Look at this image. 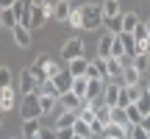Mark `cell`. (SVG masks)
Listing matches in <instances>:
<instances>
[{"label":"cell","mask_w":150,"mask_h":139,"mask_svg":"<svg viewBox=\"0 0 150 139\" xmlns=\"http://www.w3.org/2000/svg\"><path fill=\"white\" fill-rule=\"evenodd\" d=\"M100 25H103L100 6H95V3L81 6V28H83V31H95V28H100Z\"/></svg>","instance_id":"6da1fadb"},{"label":"cell","mask_w":150,"mask_h":139,"mask_svg":"<svg viewBox=\"0 0 150 139\" xmlns=\"http://www.w3.org/2000/svg\"><path fill=\"white\" fill-rule=\"evenodd\" d=\"M20 114H22V120H39V117H42L39 95H36V92H28V95H25V100H22V106H20Z\"/></svg>","instance_id":"7a4b0ae2"},{"label":"cell","mask_w":150,"mask_h":139,"mask_svg":"<svg viewBox=\"0 0 150 139\" xmlns=\"http://www.w3.org/2000/svg\"><path fill=\"white\" fill-rule=\"evenodd\" d=\"M78 56H83V39H70V42H64V48H61V59L70 61V59H78Z\"/></svg>","instance_id":"3957f363"},{"label":"cell","mask_w":150,"mask_h":139,"mask_svg":"<svg viewBox=\"0 0 150 139\" xmlns=\"http://www.w3.org/2000/svg\"><path fill=\"white\" fill-rule=\"evenodd\" d=\"M120 89H122V84H117L114 78H108V81H106V86H103V103H106V106H117Z\"/></svg>","instance_id":"277c9868"},{"label":"cell","mask_w":150,"mask_h":139,"mask_svg":"<svg viewBox=\"0 0 150 139\" xmlns=\"http://www.w3.org/2000/svg\"><path fill=\"white\" fill-rule=\"evenodd\" d=\"M103 86H106L103 78H89V81H86L83 100H100V97H103Z\"/></svg>","instance_id":"5b68a950"},{"label":"cell","mask_w":150,"mask_h":139,"mask_svg":"<svg viewBox=\"0 0 150 139\" xmlns=\"http://www.w3.org/2000/svg\"><path fill=\"white\" fill-rule=\"evenodd\" d=\"M86 78H103V81H108L106 59H100V56H97L95 61H89V64H86Z\"/></svg>","instance_id":"8992f818"},{"label":"cell","mask_w":150,"mask_h":139,"mask_svg":"<svg viewBox=\"0 0 150 139\" xmlns=\"http://www.w3.org/2000/svg\"><path fill=\"white\" fill-rule=\"evenodd\" d=\"M50 81H53V86H56V92H59V95H61V92H70V86H72V75L67 72V70H59Z\"/></svg>","instance_id":"52a82bcc"},{"label":"cell","mask_w":150,"mask_h":139,"mask_svg":"<svg viewBox=\"0 0 150 139\" xmlns=\"http://www.w3.org/2000/svg\"><path fill=\"white\" fill-rule=\"evenodd\" d=\"M59 103H61V109L78 111V109H81V103H83V97H78L75 92H61V95H59Z\"/></svg>","instance_id":"ba28073f"},{"label":"cell","mask_w":150,"mask_h":139,"mask_svg":"<svg viewBox=\"0 0 150 139\" xmlns=\"http://www.w3.org/2000/svg\"><path fill=\"white\" fill-rule=\"evenodd\" d=\"M11 33H14L17 48H31V28H25V25H14V28H11Z\"/></svg>","instance_id":"9c48e42d"},{"label":"cell","mask_w":150,"mask_h":139,"mask_svg":"<svg viewBox=\"0 0 150 139\" xmlns=\"http://www.w3.org/2000/svg\"><path fill=\"white\" fill-rule=\"evenodd\" d=\"M122 67H125V61H122V59L106 56V72H108V78H114V81H117L120 75H122Z\"/></svg>","instance_id":"30bf717a"},{"label":"cell","mask_w":150,"mask_h":139,"mask_svg":"<svg viewBox=\"0 0 150 139\" xmlns=\"http://www.w3.org/2000/svg\"><path fill=\"white\" fill-rule=\"evenodd\" d=\"M50 17H53V20H59V22H67V17H70V0H59V3H53Z\"/></svg>","instance_id":"8fae6325"},{"label":"cell","mask_w":150,"mask_h":139,"mask_svg":"<svg viewBox=\"0 0 150 139\" xmlns=\"http://www.w3.org/2000/svg\"><path fill=\"white\" fill-rule=\"evenodd\" d=\"M20 92H22V95H28V92H36V78L28 72V67L20 72Z\"/></svg>","instance_id":"7c38bea8"},{"label":"cell","mask_w":150,"mask_h":139,"mask_svg":"<svg viewBox=\"0 0 150 139\" xmlns=\"http://www.w3.org/2000/svg\"><path fill=\"white\" fill-rule=\"evenodd\" d=\"M67 64H70V70H67L70 75H86V64H89V59H86V56H78V59H70Z\"/></svg>","instance_id":"4fadbf2b"},{"label":"cell","mask_w":150,"mask_h":139,"mask_svg":"<svg viewBox=\"0 0 150 139\" xmlns=\"http://www.w3.org/2000/svg\"><path fill=\"white\" fill-rule=\"evenodd\" d=\"M78 111H70V109H61L59 111V120H56V128H72Z\"/></svg>","instance_id":"5bb4252c"},{"label":"cell","mask_w":150,"mask_h":139,"mask_svg":"<svg viewBox=\"0 0 150 139\" xmlns=\"http://www.w3.org/2000/svg\"><path fill=\"white\" fill-rule=\"evenodd\" d=\"M103 28L108 33H120L122 31V14H114V17H103Z\"/></svg>","instance_id":"9a60e30c"},{"label":"cell","mask_w":150,"mask_h":139,"mask_svg":"<svg viewBox=\"0 0 150 139\" xmlns=\"http://www.w3.org/2000/svg\"><path fill=\"white\" fill-rule=\"evenodd\" d=\"M111 123L122 125L125 131L131 128V123H128V114H125V109H122V106H111Z\"/></svg>","instance_id":"2e32d148"},{"label":"cell","mask_w":150,"mask_h":139,"mask_svg":"<svg viewBox=\"0 0 150 139\" xmlns=\"http://www.w3.org/2000/svg\"><path fill=\"white\" fill-rule=\"evenodd\" d=\"M8 109H14V89L6 86L0 89V111H8Z\"/></svg>","instance_id":"e0dca14e"},{"label":"cell","mask_w":150,"mask_h":139,"mask_svg":"<svg viewBox=\"0 0 150 139\" xmlns=\"http://www.w3.org/2000/svg\"><path fill=\"white\" fill-rule=\"evenodd\" d=\"M56 103H59V97H53V95H39V109H42V114H50V111H56Z\"/></svg>","instance_id":"ac0fdd59"},{"label":"cell","mask_w":150,"mask_h":139,"mask_svg":"<svg viewBox=\"0 0 150 139\" xmlns=\"http://www.w3.org/2000/svg\"><path fill=\"white\" fill-rule=\"evenodd\" d=\"M95 120L97 123H111V106H106V103H97L95 106Z\"/></svg>","instance_id":"d6986e66"},{"label":"cell","mask_w":150,"mask_h":139,"mask_svg":"<svg viewBox=\"0 0 150 139\" xmlns=\"http://www.w3.org/2000/svg\"><path fill=\"white\" fill-rule=\"evenodd\" d=\"M111 39H114V33H108V31L100 36V42H97V56H100V59L108 56V50H111Z\"/></svg>","instance_id":"ffe728a7"},{"label":"cell","mask_w":150,"mask_h":139,"mask_svg":"<svg viewBox=\"0 0 150 139\" xmlns=\"http://www.w3.org/2000/svg\"><path fill=\"white\" fill-rule=\"evenodd\" d=\"M120 78L125 81V84H139V78H142V72L136 70L134 64H128V67H122V75Z\"/></svg>","instance_id":"44dd1931"},{"label":"cell","mask_w":150,"mask_h":139,"mask_svg":"<svg viewBox=\"0 0 150 139\" xmlns=\"http://www.w3.org/2000/svg\"><path fill=\"white\" fill-rule=\"evenodd\" d=\"M39 128H42L39 120H25V123H22V136H25V139H36Z\"/></svg>","instance_id":"7402d4cb"},{"label":"cell","mask_w":150,"mask_h":139,"mask_svg":"<svg viewBox=\"0 0 150 139\" xmlns=\"http://www.w3.org/2000/svg\"><path fill=\"white\" fill-rule=\"evenodd\" d=\"M0 22H3V28H14V25H20V22H17L14 9H0Z\"/></svg>","instance_id":"603a6c76"},{"label":"cell","mask_w":150,"mask_h":139,"mask_svg":"<svg viewBox=\"0 0 150 139\" xmlns=\"http://www.w3.org/2000/svg\"><path fill=\"white\" fill-rule=\"evenodd\" d=\"M86 75H72V86H70V92H75L78 97H83V92H86Z\"/></svg>","instance_id":"cb8c5ba5"},{"label":"cell","mask_w":150,"mask_h":139,"mask_svg":"<svg viewBox=\"0 0 150 139\" xmlns=\"http://www.w3.org/2000/svg\"><path fill=\"white\" fill-rule=\"evenodd\" d=\"M114 36H120V42H122V48H125V56H134V33L120 31V33H114Z\"/></svg>","instance_id":"d4e9b609"},{"label":"cell","mask_w":150,"mask_h":139,"mask_svg":"<svg viewBox=\"0 0 150 139\" xmlns=\"http://www.w3.org/2000/svg\"><path fill=\"white\" fill-rule=\"evenodd\" d=\"M100 11H103V17H114V14H120V3L117 0H103Z\"/></svg>","instance_id":"484cf974"},{"label":"cell","mask_w":150,"mask_h":139,"mask_svg":"<svg viewBox=\"0 0 150 139\" xmlns=\"http://www.w3.org/2000/svg\"><path fill=\"white\" fill-rule=\"evenodd\" d=\"M134 103H136V109H139L142 117H145V114H150V95H147V92H142V95L136 97Z\"/></svg>","instance_id":"4316f807"},{"label":"cell","mask_w":150,"mask_h":139,"mask_svg":"<svg viewBox=\"0 0 150 139\" xmlns=\"http://www.w3.org/2000/svg\"><path fill=\"white\" fill-rule=\"evenodd\" d=\"M125 114H128V123L131 125H139L142 123V114H139V109H136V103H128V106H125Z\"/></svg>","instance_id":"83f0119b"},{"label":"cell","mask_w":150,"mask_h":139,"mask_svg":"<svg viewBox=\"0 0 150 139\" xmlns=\"http://www.w3.org/2000/svg\"><path fill=\"white\" fill-rule=\"evenodd\" d=\"M72 134H75V136H92L89 123H83V120H78V117H75V123H72Z\"/></svg>","instance_id":"f1b7e54d"},{"label":"cell","mask_w":150,"mask_h":139,"mask_svg":"<svg viewBox=\"0 0 150 139\" xmlns=\"http://www.w3.org/2000/svg\"><path fill=\"white\" fill-rule=\"evenodd\" d=\"M108 56H114V59H125V48H122V42H120V36L111 39V50H108Z\"/></svg>","instance_id":"f546056e"},{"label":"cell","mask_w":150,"mask_h":139,"mask_svg":"<svg viewBox=\"0 0 150 139\" xmlns=\"http://www.w3.org/2000/svg\"><path fill=\"white\" fill-rule=\"evenodd\" d=\"M136 25H139V17H136V14H131V11H128V14H122V31L131 33Z\"/></svg>","instance_id":"4dcf8cb0"},{"label":"cell","mask_w":150,"mask_h":139,"mask_svg":"<svg viewBox=\"0 0 150 139\" xmlns=\"http://www.w3.org/2000/svg\"><path fill=\"white\" fill-rule=\"evenodd\" d=\"M128 139H150V134L142 128V125H131L128 128Z\"/></svg>","instance_id":"1f68e13d"},{"label":"cell","mask_w":150,"mask_h":139,"mask_svg":"<svg viewBox=\"0 0 150 139\" xmlns=\"http://www.w3.org/2000/svg\"><path fill=\"white\" fill-rule=\"evenodd\" d=\"M11 70L8 67H0V89H6V86H11Z\"/></svg>","instance_id":"d6a6232c"},{"label":"cell","mask_w":150,"mask_h":139,"mask_svg":"<svg viewBox=\"0 0 150 139\" xmlns=\"http://www.w3.org/2000/svg\"><path fill=\"white\" fill-rule=\"evenodd\" d=\"M131 33H134V42H145V39H147V28H145V22H139V25H136Z\"/></svg>","instance_id":"836d02e7"},{"label":"cell","mask_w":150,"mask_h":139,"mask_svg":"<svg viewBox=\"0 0 150 139\" xmlns=\"http://www.w3.org/2000/svg\"><path fill=\"white\" fill-rule=\"evenodd\" d=\"M42 67H45V75H47V78H53V75H56V72L61 70L59 64H56V61H50L47 56H45V64H42Z\"/></svg>","instance_id":"e575fe53"},{"label":"cell","mask_w":150,"mask_h":139,"mask_svg":"<svg viewBox=\"0 0 150 139\" xmlns=\"http://www.w3.org/2000/svg\"><path fill=\"white\" fill-rule=\"evenodd\" d=\"M134 67L139 70V72H147V70H150V61H147V56H134Z\"/></svg>","instance_id":"d590c367"},{"label":"cell","mask_w":150,"mask_h":139,"mask_svg":"<svg viewBox=\"0 0 150 139\" xmlns=\"http://www.w3.org/2000/svg\"><path fill=\"white\" fill-rule=\"evenodd\" d=\"M67 22H70L72 28H81V9H70V17H67Z\"/></svg>","instance_id":"8d00e7d4"},{"label":"cell","mask_w":150,"mask_h":139,"mask_svg":"<svg viewBox=\"0 0 150 139\" xmlns=\"http://www.w3.org/2000/svg\"><path fill=\"white\" fill-rule=\"evenodd\" d=\"M78 120H83V123H92V120H95V109H92V106H86L83 111L78 114Z\"/></svg>","instance_id":"74e56055"},{"label":"cell","mask_w":150,"mask_h":139,"mask_svg":"<svg viewBox=\"0 0 150 139\" xmlns=\"http://www.w3.org/2000/svg\"><path fill=\"white\" fill-rule=\"evenodd\" d=\"M36 139H56V134H53V131H47V128H39Z\"/></svg>","instance_id":"f35d334b"},{"label":"cell","mask_w":150,"mask_h":139,"mask_svg":"<svg viewBox=\"0 0 150 139\" xmlns=\"http://www.w3.org/2000/svg\"><path fill=\"white\" fill-rule=\"evenodd\" d=\"M139 125H142V128H145L147 134H150V114H145V117H142V123H139Z\"/></svg>","instance_id":"ab89813d"},{"label":"cell","mask_w":150,"mask_h":139,"mask_svg":"<svg viewBox=\"0 0 150 139\" xmlns=\"http://www.w3.org/2000/svg\"><path fill=\"white\" fill-rule=\"evenodd\" d=\"M14 6V0H0V9H11Z\"/></svg>","instance_id":"60d3db41"},{"label":"cell","mask_w":150,"mask_h":139,"mask_svg":"<svg viewBox=\"0 0 150 139\" xmlns=\"http://www.w3.org/2000/svg\"><path fill=\"white\" fill-rule=\"evenodd\" d=\"M28 3H31V6H45L47 0H28Z\"/></svg>","instance_id":"b9f144b4"},{"label":"cell","mask_w":150,"mask_h":139,"mask_svg":"<svg viewBox=\"0 0 150 139\" xmlns=\"http://www.w3.org/2000/svg\"><path fill=\"white\" fill-rule=\"evenodd\" d=\"M145 28H147V39H150V22H145Z\"/></svg>","instance_id":"7bdbcfd3"},{"label":"cell","mask_w":150,"mask_h":139,"mask_svg":"<svg viewBox=\"0 0 150 139\" xmlns=\"http://www.w3.org/2000/svg\"><path fill=\"white\" fill-rule=\"evenodd\" d=\"M72 139H92V136H75V134H72Z\"/></svg>","instance_id":"ee69618b"},{"label":"cell","mask_w":150,"mask_h":139,"mask_svg":"<svg viewBox=\"0 0 150 139\" xmlns=\"http://www.w3.org/2000/svg\"><path fill=\"white\" fill-rule=\"evenodd\" d=\"M0 125H3V111H0Z\"/></svg>","instance_id":"f6af8a7d"},{"label":"cell","mask_w":150,"mask_h":139,"mask_svg":"<svg viewBox=\"0 0 150 139\" xmlns=\"http://www.w3.org/2000/svg\"><path fill=\"white\" fill-rule=\"evenodd\" d=\"M145 92H147V95H150V84H147V89H145Z\"/></svg>","instance_id":"bcb514c9"},{"label":"cell","mask_w":150,"mask_h":139,"mask_svg":"<svg viewBox=\"0 0 150 139\" xmlns=\"http://www.w3.org/2000/svg\"><path fill=\"white\" fill-rule=\"evenodd\" d=\"M147 61H150V50H147Z\"/></svg>","instance_id":"7dc6e473"},{"label":"cell","mask_w":150,"mask_h":139,"mask_svg":"<svg viewBox=\"0 0 150 139\" xmlns=\"http://www.w3.org/2000/svg\"><path fill=\"white\" fill-rule=\"evenodd\" d=\"M0 31H3V22H0Z\"/></svg>","instance_id":"c3c4849f"}]
</instances>
